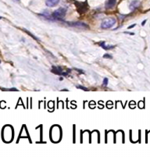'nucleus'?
<instances>
[{
	"mask_svg": "<svg viewBox=\"0 0 150 157\" xmlns=\"http://www.w3.org/2000/svg\"><path fill=\"white\" fill-rule=\"evenodd\" d=\"M135 26H136V24H133V25H131V26L128 27V29H130V28H132V27H135Z\"/></svg>",
	"mask_w": 150,
	"mask_h": 157,
	"instance_id": "13",
	"label": "nucleus"
},
{
	"mask_svg": "<svg viewBox=\"0 0 150 157\" xmlns=\"http://www.w3.org/2000/svg\"><path fill=\"white\" fill-rule=\"evenodd\" d=\"M101 47L103 48V49H106V50H109L111 49L114 48V45H106V42H101L100 43Z\"/></svg>",
	"mask_w": 150,
	"mask_h": 157,
	"instance_id": "9",
	"label": "nucleus"
},
{
	"mask_svg": "<svg viewBox=\"0 0 150 157\" xmlns=\"http://www.w3.org/2000/svg\"><path fill=\"white\" fill-rule=\"evenodd\" d=\"M116 19L113 18V17H109V18H106L105 20H103L102 24H101V27L102 29H109L111 28L115 24H116Z\"/></svg>",
	"mask_w": 150,
	"mask_h": 157,
	"instance_id": "3",
	"label": "nucleus"
},
{
	"mask_svg": "<svg viewBox=\"0 0 150 157\" xmlns=\"http://www.w3.org/2000/svg\"><path fill=\"white\" fill-rule=\"evenodd\" d=\"M140 5V2L138 1V0H134V1H132L129 5V8L131 10H135L136 9L138 6Z\"/></svg>",
	"mask_w": 150,
	"mask_h": 157,
	"instance_id": "6",
	"label": "nucleus"
},
{
	"mask_svg": "<svg viewBox=\"0 0 150 157\" xmlns=\"http://www.w3.org/2000/svg\"><path fill=\"white\" fill-rule=\"evenodd\" d=\"M1 18H2V17H1V16H0V19H1Z\"/></svg>",
	"mask_w": 150,
	"mask_h": 157,
	"instance_id": "15",
	"label": "nucleus"
},
{
	"mask_svg": "<svg viewBox=\"0 0 150 157\" xmlns=\"http://www.w3.org/2000/svg\"><path fill=\"white\" fill-rule=\"evenodd\" d=\"M107 84H108V78H104V80H103V83H102V84L104 85V86H106L107 85Z\"/></svg>",
	"mask_w": 150,
	"mask_h": 157,
	"instance_id": "10",
	"label": "nucleus"
},
{
	"mask_svg": "<svg viewBox=\"0 0 150 157\" xmlns=\"http://www.w3.org/2000/svg\"><path fill=\"white\" fill-rule=\"evenodd\" d=\"M60 0H46L45 4L49 7H53L59 4Z\"/></svg>",
	"mask_w": 150,
	"mask_h": 157,
	"instance_id": "5",
	"label": "nucleus"
},
{
	"mask_svg": "<svg viewBox=\"0 0 150 157\" xmlns=\"http://www.w3.org/2000/svg\"><path fill=\"white\" fill-rule=\"evenodd\" d=\"M72 26L74 27H76L78 28H82V29H85V28H88V26L86 25L84 23H80V22H76V23H72L71 24Z\"/></svg>",
	"mask_w": 150,
	"mask_h": 157,
	"instance_id": "7",
	"label": "nucleus"
},
{
	"mask_svg": "<svg viewBox=\"0 0 150 157\" xmlns=\"http://www.w3.org/2000/svg\"><path fill=\"white\" fill-rule=\"evenodd\" d=\"M0 63H1V61H0Z\"/></svg>",
	"mask_w": 150,
	"mask_h": 157,
	"instance_id": "17",
	"label": "nucleus"
},
{
	"mask_svg": "<svg viewBox=\"0 0 150 157\" xmlns=\"http://www.w3.org/2000/svg\"><path fill=\"white\" fill-rule=\"evenodd\" d=\"M66 13H67V10L64 8H60L54 11L53 13V16L56 19H61L65 16Z\"/></svg>",
	"mask_w": 150,
	"mask_h": 157,
	"instance_id": "4",
	"label": "nucleus"
},
{
	"mask_svg": "<svg viewBox=\"0 0 150 157\" xmlns=\"http://www.w3.org/2000/svg\"><path fill=\"white\" fill-rule=\"evenodd\" d=\"M77 88H80V89H82V90H85V91H88V89L87 88H83V86H80V85H78L77 87Z\"/></svg>",
	"mask_w": 150,
	"mask_h": 157,
	"instance_id": "11",
	"label": "nucleus"
},
{
	"mask_svg": "<svg viewBox=\"0 0 150 157\" xmlns=\"http://www.w3.org/2000/svg\"><path fill=\"white\" fill-rule=\"evenodd\" d=\"M146 20H145V21H143V22H142V26H144V25H145V24H146Z\"/></svg>",
	"mask_w": 150,
	"mask_h": 157,
	"instance_id": "14",
	"label": "nucleus"
},
{
	"mask_svg": "<svg viewBox=\"0 0 150 157\" xmlns=\"http://www.w3.org/2000/svg\"><path fill=\"white\" fill-rule=\"evenodd\" d=\"M117 0H108L106 4V7L107 9H112L114 7V5H116Z\"/></svg>",
	"mask_w": 150,
	"mask_h": 157,
	"instance_id": "8",
	"label": "nucleus"
},
{
	"mask_svg": "<svg viewBox=\"0 0 150 157\" xmlns=\"http://www.w3.org/2000/svg\"><path fill=\"white\" fill-rule=\"evenodd\" d=\"M2 136H3V139L5 142H9L12 140L13 138V129L11 128V127L7 126L5 127V128L3 129V132H2Z\"/></svg>",
	"mask_w": 150,
	"mask_h": 157,
	"instance_id": "2",
	"label": "nucleus"
},
{
	"mask_svg": "<svg viewBox=\"0 0 150 157\" xmlns=\"http://www.w3.org/2000/svg\"><path fill=\"white\" fill-rule=\"evenodd\" d=\"M17 1H19V0H17Z\"/></svg>",
	"mask_w": 150,
	"mask_h": 157,
	"instance_id": "16",
	"label": "nucleus"
},
{
	"mask_svg": "<svg viewBox=\"0 0 150 157\" xmlns=\"http://www.w3.org/2000/svg\"><path fill=\"white\" fill-rule=\"evenodd\" d=\"M103 58H109V59H112V56L110 55H109V54H106L103 56Z\"/></svg>",
	"mask_w": 150,
	"mask_h": 157,
	"instance_id": "12",
	"label": "nucleus"
},
{
	"mask_svg": "<svg viewBox=\"0 0 150 157\" xmlns=\"http://www.w3.org/2000/svg\"><path fill=\"white\" fill-rule=\"evenodd\" d=\"M51 138L52 140L55 142H57L60 140L61 138V131H60V128L58 126H55L54 127H53L51 130Z\"/></svg>",
	"mask_w": 150,
	"mask_h": 157,
	"instance_id": "1",
	"label": "nucleus"
}]
</instances>
